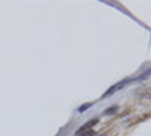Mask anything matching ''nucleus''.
Returning <instances> with one entry per match:
<instances>
[{
    "label": "nucleus",
    "mask_w": 151,
    "mask_h": 136,
    "mask_svg": "<svg viewBox=\"0 0 151 136\" xmlns=\"http://www.w3.org/2000/svg\"><path fill=\"white\" fill-rule=\"evenodd\" d=\"M113 110H116V107H110V109L107 110V112H106V114H112V112H113Z\"/></svg>",
    "instance_id": "7ed1b4c3"
},
{
    "label": "nucleus",
    "mask_w": 151,
    "mask_h": 136,
    "mask_svg": "<svg viewBox=\"0 0 151 136\" xmlns=\"http://www.w3.org/2000/svg\"><path fill=\"white\" fill-rule=\"evenodd\" d=\"M125 85V82H121V83H118V85H115V86H112V88L106 92V95H110V94H113V92H116V91H119L122 86Z\"/></svg>",
    "instance_id": "f03ea898"
},
{
    "label": "nucleus",
    "mask_w": 151,
    "mask_h": 136,
    "mask_svg": "<svg viewBox=\"0 0 151 136\" xmlns=\"http://www.w3.org/2000/svg\"><path fill=\"white\" fill-rule=\"evenodd\" d=\"M98 122V119H92V121H89V122H86V124L83 126V127H80L77 132H76V136H79V135H82V133H85L88 129H91V127H94V124H97Z\"/></svg>",
    "instance_id": "f257e3e1"
}]
</instances>
